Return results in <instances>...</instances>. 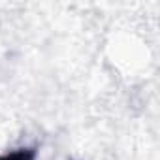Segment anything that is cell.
I'll return each mask as SVG.
<instances>
[{
  "mask_svg": "<svg viewBox=\"0 0 160 160\" xmlns=\"http://www.w3.org/2000/svg\"><path fill=\"white\" fill-rule=\"evenodd\" d=\"M0 160H36V152L32 149H2Z\"/></svg>",
  "mask_w": 160,
  "mask_h": 160,
  "instance_id": "6da1fadb",
  "label": "cell"
}]
</instances>
